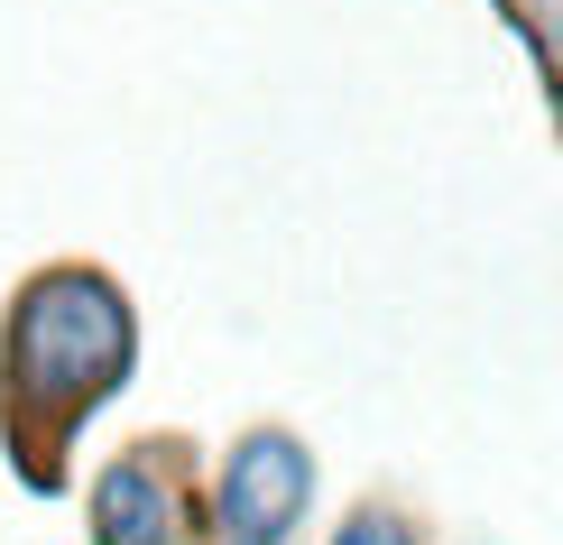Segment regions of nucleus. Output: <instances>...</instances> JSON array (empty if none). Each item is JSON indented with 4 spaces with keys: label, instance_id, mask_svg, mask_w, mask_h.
I'll list each match as a JSON object with an SVG mask.
<instances>
[{
    "label": "nucleus",
    "instance_id": "obj_1",
    "mask_svg": "<svg viewBox=\"0 0 563 545\" xmlns=\"http://www.w3.org/2000/svg\"><path fill=\"white\" fill-rule=\"evenodd\" d=\"M121 370H130V305H121L111 277L56 269L19 296V324H10V407H19V425L75 435L121 389Z\"/></svg>",
    "mask_w": 563,
    "mask_h": 545
},
{
    "label": "nucleus",
    "instance_id": "obj_2",
    "mask_svg": "<svg viewBox=\"0 0 563 545\" xmlns=\"http://www.w3.org/2000/svg\"><path fill=\"white\" fill-rule=\"evenodd\" d=\"M305 500H314V462H305V444L296 435H250L241 454H231V471H222V500H213L222 545H287Z\"/></svg>",
    "mask_w": 563,
    "mask_h": 545
},
{
    "label": "nucleus",
    "instance_id": "obj_3",
    "mask_svg": "<svg viewBox=\"0 0 563 545\" xmlns=\"http://www.w3.org/2000/svg\"><path fill=\"white\" fill-rule=\"evenodd\" d=\"M176 490L157 481V462H111L92 481V536L102 545H176Z\"/></svg>",
    "mask_w": 563,
    "mask_h": 545
},
{
    "label": "nucleus",
    "instance_id": "obj_4",
    "mask_svg": "<svg viewBox=\"0 0 563 545\" xmlns=\"http://www.w3.org/2000/svg\"><path fill=\"white\" fill-rule=\"evenodd\" d=\"M333 545H416V527H407V517H388V509H361V517H342V527H333Z\"/></svg>",
    "mask_w": 563,
    "mask_h": 545
}]
</instances>
